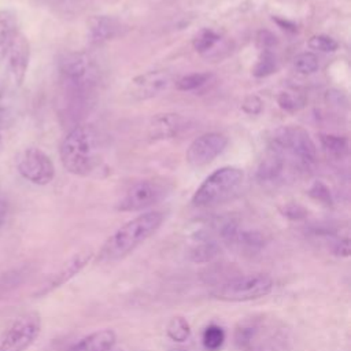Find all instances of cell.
Returning a JSON list of instances; mask_svg holds the SVG:
<instances>
[{
    "instance_id": "15",
    "label": "cell",
    "mask_w": 351,
    "mask_h": 351,
    "mask_svg": "<svg viewBox=\"0 0 351 351\" xmlns=\"http://www.w3.org/2000/svg\"><path fill=\"white\" fill-rule=\"evenodd\" d=\"M185 119L178 114H158L148 125V137L151 140H165L180 134Z\"/></svg>"
},
{
    "instance_id": "20",
    "label": "cell",
    "mask_w": 351,
    "mask_h": 351,
    "mask_svg": "<svg viewBox=\"0 0 351 351\" xmlns=\"http://www.w3.org/2000/svg\"><path fill=\"white\" fill-rule=\"evenodd\" d=\"M284 167V158L273 151H270V155L262 160V163L258 167L256 177L259 181H274L281 170Z\"/></svg>"
},
{
    "instance_id": "16",
    "label": "cell",
    "mask_w": 351,
    "mask_h": 351,
    "mask_svg": "<svg viewBox=\"0 0 351 351\" xmlns=\"http://www.w3.org/2000/svg\"><path fill=\"white\" fill-rule=\"evenodd\" d=\"M121 22L112 16L96 15L88 22V38L92 44H101L121 34Z\"/></svg>"
},
{
    "instance_id": "23",
    "label": "cell",
    "mask_w": 351,
    "mask_h": 351,
    "mask_svg": "<svg viewBox=\"0 0 351 351\" xmlns=\"http://www.w3.org/2000/svg\"><path fill=\"white\" fill-rule=\"evenodd\" d=\"M219 40H221V37L217 32H214L213 29H208V27H203L202 30H199L195 34L192 44L197 52L204 53V52H208L211 48H214Z\"/></svg>"
},
{
    "instance_id": "4",
    "label": "cell",
    "mask_w": 351,
    "mask_h": 351,
    "mask_svg": "<svg viewBox=\"0 0 351 351\" xmlns=\"http://www.w3.org/2000/svg\"><path fill=\"white\" fill-rule=\"evenodd\" d=\"M59 73L67 92L77 97L89 93L99 77L96 63L84 52L66 53L59 62Z\"/></svg>"
},
{
    "instance_id": "11",
    "label": "cell",
    "mask_w": 351,
    "mask_h": 351,
    "mask_svg": "<svg viewBox=\"0 0 351 351\" xmlns=\"http://www.w3.org/2000/svg\"><path fill=\"white\" fill-rule=\"evenodd\" d=\"M171 82L167 71L154 70L134 77L129 85V95L134 100H145L166 90Z\"/></svg>"
},
{
    "instance_id": "9",
    "label": "cell",
    "mask_w": 351,
    "mask_h": 351,
    "mask_svg": "<svg viewBox=\"0 0 351 351\" xmlns=\"http://www.w3.org/2000/svg\"><path fill=\"white\" fill-rule=\"evenodd\" d=\"M169 188L159 181H140L134 184L118 202L121 211H138L151 207L166 197Z\"/></svg>"
},
{
    "instance_id": "17",
    "label": "cell",
    "mask_w": 351,
    "mask_h": 351,
    "mask_svg": "<svg viewBox=\"0 0 351 351\" xmlns=\"http://www.w3.org/2000/svg\"><path fill=\"white\" fill-rule=\"evenodd\" d=\"M115 341V332L110 328H104L86 335L71 346L69 351H111Z\"/></svg>"
},
{
    "instance_id": "38",
    "label": "cell",
    "mask_w": 351,
    "mask_h": 351,
    "mask_svg": "<svg viewBox=\"0 0 351 351\" xmlns=\"http://www.w3.org/2000/svg\"><path fill=\"white\" fill-rule=\"evenodd\" d=\"M170 351H186V350H184L181 347H174V348H170Z\"/></svg>"
},
{
    "instance_id": "29",
    "label": "cell",
    "mask_w": 351,
    "mask_h": 351,
    "mask_svg": "<svg viewBox=\"0 0 351 351\" xmlns=\"http://www.w3.org/2000/svg\"><path fill=\"white\" fill-rule=\"evenodd\" d=\"M307 44L311 49L321 51V52H333L339 47L337 43L332 37L325 36V34H317V36L310 37Z\"/></svg>"
},
{
    "instance_id": "28",
    "label": "cell",
    "mask_w": 351,
    "mask_h": 351,
    "mask_svg": "<svg viewBox=\"0 0 351 351\" xmlns=\"http://www.w3.org/2000/svg\"><path fill=\"white\" fill-rule=\"evenodd\" d=\"M210 78L208 73H193L189 75L182 77L178 82H177V88L180 90H193L202 85H204Z\"/></svg>"
},
{
    "instance_id": "37",
    "label": "cell",
    "mask_w": 351,
    "mask_h": 351,
    "mask_svg": "<svg viewBox=\"0 0 351 351\" xmlns=\"http://www.w3.org/2000/svg\"><path fill=\"white\" fill-rule=\"evenodd\" d=\"M7 217V202L5 199L0 195V226L4 223Z\"/></svg>"
},
{
    "instance_id": "10",
    "label": "cell",
    "mask_w": 351,
    "mask_h": 351,
    "mask_svg": "<svg viewBox=\"0 0 351 351\" xmlns=\"http://www.w3.org/2000/svg\"><path fill=\"white\" fill-rule=\"evenodd\" d=\"M228 145V138L217 132L204 133L196 137L188 147L185 159L193 167L204 166L213 162Z\"/></svg>"
},
{
    "instance_id": "31",
    "label": "cell",
    "mask_w": 351,
    "mask_h": 351,
    "mask_svg": "<svg viewBox=\"0 0 351 351\" xmlns=\"http://www.w3.org/2000/svg\"><path fill=\"white\" fill-rule=\"evenodd\" d=\"M243 110L247 112V114H251V115H256L262 111L263 108V103L262 100L258 97V96H248L244 99L243 104H241Z\"/></svg>"
},
{
    "instance_id": "36",
    "label": "cell",
    "mask_w": 351,
    "mask_h": 351,
    "mask_svg": "<svg viewBox=\"0 0 351 351\" xmlns=\"http://www.w3.org/2000/svg\"><path fill=\"white\" fill-rule=\"evenodd\" d=\"M326 100H328L330 104H337V106H340V104H343V103L346 104V96H344L341 92L335 90V89L326 92Z\"/></svg>"
},
{
    "instance_id": "7",
    "label": "cell",
    "mask_w": 351,
    "mask_h": 351,
    "mask_svg": "<svg viewBox=\"0 0 351 351\" xmlns=\"http://www.w3.org/2000/svg\"><path fill=\"white\" fill-rule=\"evenodd\" d=\"M41 332V318L37 313L16 317L0 336V351H26Z\"/></svg>"
},
{
    "instance_id": "3",
    "label": "cell",
    "mask_w": 351,
    "mask_h": 351,
    "mask_svg": "<svg viewBox=\"0 0 351 351\" xmlns=\"http://www.w3.org/2000/svg\"><path fill=\"white\" fill-rule=\"evenodd\" d=\"M273 288L274 281L266 273L241 274L218 284L211 291V296L222 302L241 303L262 299L267 296Z\"/></svg>"
},
{
    "instance_id": "5",
    "label": "cell",
    "mask_w": 351,
    "mask_h": 351,
    "mask_svg": "<svg viewBox=\"0 0 351 351\" xmlns=\"http://www.w3.org/2000/svg\"><path fill=\"white\" fill-rule=\"evenodd\" d=\"M243 178V171L233 166H225L213 171L195 191L192 204L208 207L225 200L241 185Z\"/></svg>"
},
{
    "instance_id": "26",
    "label": "cell",
    "mask_w": 351,
    "mask_h": 351,
    "mask_svg": "<svg viewBox=\"0 0 351 351\" xmlns=\"http://www.w3.org/2000/svg\"><path fill=\"white\" fill-rule=\"evenodd\" d=\"M318 58L313 52H302L293 59V67L300 74H313L318 70Z\"/></svg>"
},
{
    "instance_id": "32",
    "label": "cell",
    "mask_w": 351,
    "mask_h": 351,
    "mask_svg": "<svg viewBox=\"0 0 351 351\" xmlns=\"http://www.w3.org/2000/svg\"><path fill=\"white\" fill-rule=\"evenodd\" d=\"M11 122V114L7 108L0 107V151L3 148V143H4V132L8 129Z\"/></svg>"
},
{
    "instance_id": "1",
    "label": "cell",
    "mask_w": 351,
    "mask_h": 351,
    "mask_svg": "<svg viewBox=\"0 0 351 351\" xmlns=\"http://www.w3.org/2000/svg\"><path fill=\"white\" fill-rule=\"evenodd\" d=\"M165 215L160 211H148L128 221L118 228L99 250L97 259L100 262H115L149 239L162 225Z\"/></svg>"
},
{
    "instance_id": "12",
    "label": "cell",
    "mask_w": 351,
    "mask_h": 351,
    "mask_svg": "<svg viewBox=\"0 0 351 351\" xmlns=\"http://www.w3.org/2000/svg\"><path fill=\"white\" fill-rule=\"evenodd\" d=\"M29 59H30V47H29V41L25 37L23 33H18L16 37L14 38L7 56L4 59L8 75L11 77L12 82L19 86L22 85L26 71H27V66H29Z\"/></svg>"
},
{
    "instance_id": "35",
    "label": "cell",
    "mask_w": 351,
    "mask_h": 351,
    "mask_svg": "<svg viewBox=\"0 0 351 351\" xmlns=\"http://www.w3.org/2000/svg\"><path fill=\"white\" fill-rule=\"evenodd\" d=\"M276 36L271 34L270 32H261L259 36H258V43L265 48V49H269L271 45L276 44Z\"/></svg>"
},
{
    "instance_id": "24",
    "label": "cell",
    "mask_w": 351,
    "mask_h": 351,
    "mask_svg": "<svg viewBox=\"0 0 351 351\" xmlns=\"http://www.w3.org/2000/svg\"><path fill=\"white\" fill-rule=\"evenodd\" d=\"M322 147L335 156H344L348 152V140L343 136L321 134Z\"/></svg>"
},
{
    "instance_id": "18",
    "label": "cell",
    "mask_w": 351,
    "mask_h": 351,
    "mask_svg": "<svg viewBox=\"0 0 351 351\" xmlns=\"http://www.w3.org/2000/svg\"><path fill=\"white\" fill-rule=\"evenodd\" d=\"M18 33L16 15L11 10H0V64L4 63L7 52Z\"/></svg>"
},
{
    "instance_id": "30",
    "label": "cell",
    "mask_w": 351,
    "mask_h": 351,
    "mask_svg": "<svg viewBox=\"0 0 351 351\" xmlns=\"http://www.w3.org/2000/svg\"><path fill=\"white\" fill-rule=\"evenodd\" d=\"M308 195L311 197H314L315 200L326 204V206H330L332 204V196H330V191L326 188V185H324L322 182L317 181L313 184V186L310 188L308 191Z\"/></svg>"
},
{
    "instance_id": "13",
    "label": "cell",
    "mask_w": 351,
    "mask_h": 351,
    "mask_svg": "<svg viewBox=\"0 0 351 351\" xmlns=\"http://www.w3.org/2000/svg\"><path fill=\"white\" fill-rule=\"evenodd\" d=\"M265 329V318L262 315H252L240 319L234 328V344L239 350L251 351L259 344V339Z\"/></svg>"
},
{
    "instance_id": "2",
    "label": "cell",
    "mask_w": 351,
    "mask_h": 351,
    "mask_svg": "<svg viewBox=\"0 0 351 351\" xmlns=\"http://www.w3.org/2000/svg\"><path fill=\"white\" fill-rule=\"evenodd\" d=\"M63 167L75 176L89 174L99 162V140L90 125L73 128L60 144Z\"/></svg>"
},
{
    "instance_id": "21",
    "label": "cell",
    "mask_w": 351,
    "mask_h": 351,
    "mask_svg": "<svg viewBox=\"0 0 351 351\" xmlns=\"http://www.w3.org/2000/svg\"><path fill=\"white\" fill-rule=\"evenodd\" d=\"M166 333L169 339H171L176 343H185L189 340L192 335V328L188 319L182 315H174L170 318L167 326H166Z\"/></svg>"
},
{
    "instance_id": "19",
    "label": "cell",
    "mask_w": 351,
    "mask_h": 351,
    "mask_svg": "<svg viewBox=\"0 0 351 351\" xmlns=\"http://www.w3.org/2000/svg\"><path fill=\"white\" fill-rule=\"evenodd\" d=\"M221 247L218 240L197 234V243L189 251V259L195 263H207L219 255Z\"/></svg>"
},
{
    "instance_id": "33",
    "label": "cell",
    "mask_w": 351,
    "mask_h": 351,
    "mask_svg": "<svg viewBox=\"0 0 351 351\" xmlns=\"http://www.w3.org/2000/svg\"><path fill=\"white\" fill-rule=\"evenodd\" d=\"M284 215L291 218V219H302L306 217V211L303 207H300L299 204H295V203H291V204H287L285 208H284Z\"/></svg>"
},
{
    "instance_id": "6",
    "label": "cell",
    "mask_w": 351,
    "mask_h": 351,
    "mask_svg": "<svg viewBox=\"0 0 351 351\" xmlns=\"http://www.w3.org/2000/svg\"><path fill=\"white\" fill-rule=\"evenodd\" d=\"M270 151L281 155H291L302 167L315 163L317 149L310 134L299 126H288L276 132L270 143Z\"/></svg>"
},
{
    "instance_id": "27",
    "label": "cell",
    "mask_w": 351,
    "mask_h": 351,
    "mask_svg": "<svg viewBox=\"0 0 351 351\" xmlns=\"http://www.w3.org/2000/svg\"><path fill=\"white\" fill-rule=\"evenodd\" d=\"M278 106L287 111H295L304 106L306 99L300 93L295 92H281L277 97Z\"/></svg>"
},
{
    "instance_id": "22",
    "label": "cell",
    "mask_w": 351,
    "mask_h": 351,
    "mask_svg": "<svg viewBox=\"0 0 351 351\" xmlns=\"http://www.w3.org/2000/svg\"><path fill=\"white\" fill-rule=\"evenodd\" d=\"M226 340L225 329L217 324H210L204 328L202 335L203 347L207 351H219Z\"/></svg>"
},
{
    "instance_id": "8",
    "label": "cell",
    "mask_w": 351,
    "mask_h": 351,
    "mask_svg": "<svg viewBox=\"0 0 351 351\" xmlns=\"http://www.w3.org/2000/svg\"><path fill=\"white\" fill-rule=\"evenodd\" d=\"M19 174L36 185H47L55 177V166L51 158L37 147H29L18 158Z\"/></svg>"
},
{
    "instance_id": "14",
    "label": "cell",
    "mask_w": 351,
    "mask_h": 351,
    "mask_svg": "<svg viewBox=\"0 0 351 351\" xmlns=\"http://www.w3.org/2000/svg\"><path fill=\"white\" fill-rule=\"evenodd\" d=\"M93 259L92 251H82L75 255H73L48 281L45 288L43 289V293H47L58 287H62L67 281H70L73 277H75L90 261Z\"/></svg>"
},
{
    "instance_id": "34",
    "label": "cell",
    "mask_w": 351,
    "mask_h": 351,
    "mask_svg": "<svg viewBox=\"0 0 351 351\" xmlns=\"http://www.w3.org/2000/svg\"><path fill=\"white\" fill-rule=\"evenodd\" d=\"M333 254H336L337 256H343L347 258L350 255V243H348V237L340 239L335 243L333 245Z\"/></svg>"
},
{
    "instance_id": "25",
    "label": "cell",
    "mask_w": 351,
    "mask_h": 351,
    "mask_svg": "<svg viewBox=\"0 0 351 351\" xmlns=\"http://www.w3.org/2000/svg\"><path fill=\"white\" fill-rule=\"evenodd\" d=\"M277 69V60L274 53L270 49H263L259 60L252 69V74L255 77H267L273 74Z\"/></svg>"
}]
</instances>
